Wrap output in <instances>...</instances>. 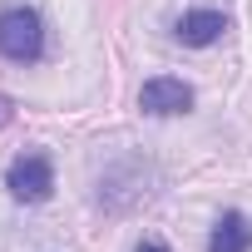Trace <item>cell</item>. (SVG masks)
I'll list each match as a JSON object with an SVG mask.
<instances>
[{
	"instance_id": "6da1fadb",
	"label": "cell",
	"mask_w": 252,
	"mask_h": 252,
	"mask_svg": "<svg viewBox=\"0 0 252 252\" xmlns=\"http://www.w3.org/2000/svg\"><path fill=\"white\" fill-rule=\"evenodd\" d=\"M0 55L15 60V64H35L45 55V20L25 5L0 10Z\"/></svg>"
},
{
	"instance_id": "7a4b0ae2",
	"label": "cell",
	"mask_w": 252,
	"mask_h": 252,
	"mask_svg": "<svg viewBox=\"0 0 252 252\" xmlns=\"http://www.w3.org/2000/svg\"><path fill=\"white\" fill-rule=\"evenodd\" d=\"M5 188H10L20 203H45V198H50V188H55V163H50L45 154H25V158H15V163H10Z\"/></svg>"
},
{
	"instance_id": "3957f363",
	"label": "cell",
	"mask_w": 252,
	"mask_h": 252,
	"mask_svg": "<svg viewBox=\"0 0 252 252\" xmlns=\"http://www.w3.org/2000/svg\"><path fill=\"white\" fill-rule=\"evenodd\" d=\"M139 104H144V114H183L193 104V89L183 79H149Z\"/></svg>"
},
{
	"instance_id": "277c9868",
	"label": "cell",
	"mask_w": 252,
	"mask_h": 252,
	"mask_svg": "<svg viewBox=\"0 0 252 252\" xmlns=\"http://www.w3.org/2000/svg\"><path fill=\"white\" fill-rule=\"evenodd\" d=\"M208 252H252V222L242 213H222L208 237Z\"/></svg>"
},
{
	"instance_id": "5b68a950",
	"label": "cell",
	"mask_w": 252,
	"mask_h": 252,
	"mask_svg": "<svg viewBox=\"0 0 252 252\" xmlns=\"http://www.w3.org/2000/svg\"><path fill=\"white\" fill-rule=\"evenodd\" d=\"M222 30H227V20H222L218 10H188V15L178 20V40H183V45H193V50L213 45Z\"/></svg>"
},
{
	"instance_id": "8992f818",
	"label": "cell",
	"mask_w": 252,
	"mask_h": 252,
	"mask_svg": "<svg viewBox=\"0 0 252 252\" xmlns=\"http://www.w3.org/2000/svg\"><path fill=\"white\" fill-rule=\"evenodd\" d=\"M139 252H168V247H163V242H144Z\"/></svg>"
}]
</instances>
